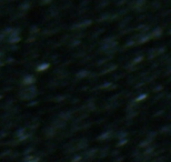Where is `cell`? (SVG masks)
Listing matches in <instances>:
<instances>
[{"label":"cell","instance_id":"9","mask_svg":"<svg viewBox=\"0 0 171 162\" xmlns=\"http://www.w3.org/2000/svg\"><path fill=\"white\" fill-rule=\"evenodd\" d=\"M149 35H150V38H151V40L152 39H158V38H160L162 36V33H163V30L162 28L160 27H157V28H153L151 31H148Z\"/></svg>","mask_w":171,"mask_h":162},{"label":"cell","instance_id":"19","mask_svg":"<svg viewBox=\"0 0 171 162\" xmlns=\"http://www.w3.org/2000/svg\"><path fill=\"white\" fill-rule=\"evenodd\" d=\"M0 58H2V52L0 51Z\"/></svg>","mask_w":171,"mask_h":162},{"label":"cell","instance_id":"16","mask_svg":"<svg viewBox=\"0 0 171 162\" xmlns=\"http://www.w3.org/2000/svg\"><path fill=\"white\" fill-rule=\"evenodd\" d=\"M160 133H165V134L171 133V125H166V127L161 128V130H160Z\"/></svg>","mask_w":171,"mask_h":162},{"label":"cell","instance_id":"10","mask_svg":"<svg viewBox=\"0 0 171 162\" xmlns=\"http://www.w3.org/2000/svg\"><path fill=\"white\" fill-rule=\"evenodd\" d=\"M112 135H113V131H112V130H107V131H105L103 133L100 134L97 139L99 140V141H106V140L111 139Z\"/></svg>","mask_w":171,"mask_h":162},{"label":"cell","instance_id":"11","mask_svg":"<svg viewBox=\"0 0 171 162\" xmlns=\"http://www.w3.org/2000/svg\"><path fill=\"white\" fill-rule=\"evenodd\" d=\"M144 60V56H136L134 57V59H132V60L130 61V63H128V68H131V67H136L137 65H139L141 61Z\"/></svg>","mask_w":171,"mask_h":162},{"label":"cell","instance_id":"14","mask_svg":"<svg viewBox=\"0 0 171 162\" xmlns=\"http://www.w3.org/2000/svg\"><path fill=\"white\" fill-rule=\"evenodd\" d=\"M161 1L160 0H153L152 2H151V5H150V7H151V9L153 10H159L160 8H161Z\"/></svg>","mask_w":171,"mask_h":162},{"label":"cell","instance_id":"3","mask_svg":"<svg viewBox=\"0 0 171 162\" xmlns=\"http://www.w3.org/2000/svg\"><path fill=\"white\" fill-rule=\"evenodd\" d=\"M39 91L36 84L31 86H21L18 91V98L22 101H33L38 97Z\"/></svg>","mask_w":171,"mask_h":162},{"label":"cell","instance_id":"7","mask_svg":"<svg viewBox=\"0 0 171 162\" xmlns=\"http://www.w3.org/2000/svg\"><path fill=\"white\" fill-rule=\"evenodd\" d=\"M45 135H46V138H48V139H52V138H55L56 135L58 134V131L52 127V125H48L46 129H45Z\"/></svg>","mask_w":171,"mask_h":162},{"label":"cell","instance_id":"2","mask_svg":"<svg viewBox=\"0 0 171 162\" xmlns=\"http://www.w3.org/2000/svg\"><path fill=\"white\" fill-rule=\"evenodd\" d=\"M118 50V40L115 36H109L102 39L99 47V52L105 56H112Z\"/></svg>","mask_w":171,"mask_h":162},{"label":"cell","instance_id":"20","mask_svg":"<svg viewBox=\"0 0 171 162\" xmlns=\"http://www.w3.org/2000/svg\"><path fill=\"white\" fill-rule=\"evenodd\" d=\"M169 35H171V29L169 30Z\"/></svg>","mask_w":171,"mask_h":162},{"label":"cell","instance_id":"5","mask_svg":"<svg viewBox=\"0 0 171 162\" xmlns=\"http://www.w3.org/2000/svg\"><path fill=\"white\" fill-rule=\"evenodd\" d=\"M130 6H131V8L133 10H136V11L142 12L144 7L147 6V0H133Z\"/></svg>","mask_w":171,"mask_h":162},{"label":"cell","instance_id":"15","mask_svg":"<svg viewBox=\"0 0 171 162\" xmlns=\"http://www.w3.org/2000/svg\"><path fill=\"white\" fill-rule=\"evenodd\" d=\"M156 57H158L156 48H153V49H150V50L148 51V59H149V60H152V59H154Z\"/></svg>","mask_w":171,"mask_h":162},{"label":"cell","instance_id":"1","mask_svg":"<svg viewBox=\"0 0 171 162\" xmlns=\"http://www.w3.org/2000/svg\"><path fill=\"white\" fill-rule=\"evenodd\" d=\"M21 41V32L18 28L8 27L0 31V42L9 46H16Z\"/></svg>","mask_w":171,"mask_h":162},{"label":"cell","instance_id":"8","mask_svg":"<svg viewBox=\"0 0 171 162\" xmlns=\"http://www.w3.org/2000/svg\"><path fill=\"white\" fill-rule=\"evenodd\" d=\"M92 24V21L91 20H84V21H80L79 23H77V24H74L72 26V29L74 30H81V29H86L88 28V27H90Z\"/></svg>","mask_w":171,"mask_h":162},{"label":"cell","instance_id":"17","mask_svg":"<svg viewBox=\"0 0 171 162\" xmlns=\"http://www.w3.org/2000/svg\"><path fill=\"white\" fill-rule=\"evenodd\" d=\"M47 68H49V63H42L41 66H38L37 70L38 71H43V70H46Z\"/></svg>","mask_w":171,"mask_h":162},{"label":"cell","instance_id":"4","mask_svg":"<svg viewBox=\"0 0 171 162\" xmlns=\"http://www.w3.org/2000/svg\"><path fill=\"white\" fill-rule=\"evenodd\" d=\"M88 147V141L86 139H79L77 141H74L72 143H70L69 150L71 153H76L78 151H81L83 149H86Z\"/></svg>","mask_w":171,"mask_h":162},{"label":"cell","instance_id":"12","mask_svg":"<svg viewBox=\"0 0 171 162\" xmlns=\"http://www.w3.org/2000/svg\"><path fill=\"white\" fill-rule=\"evenodd\" d=\"M89 76H90V72H89L88 70H80L78 71V73L76 74V77L78 79H84V78H88Z\"/></svg>","mask_w":171,"mask_h":162},{"label":"cell","instance_id":"6","mask_svg":"<svg viewBox=\"0 0 171 162\" xmlns=\"http://www.w3.org/2000/svg\"><path fill=\"white\" fill-rule=\"evenodd\" d=\"M37 79L33 74H26L23 76L21 80H20V86H31V84H36Z\"/></svg>","mask_w":171,"mask_h":162},{"label":"cell","instance_id":"18","mask_svg":"<svg viewBox=\"0 0 171 162\" xmlns=\"http://www.w3.org/2000/svg\"><path fill=\"white\" fill-rule=\"evenodd\" d=\"M153 90H154V92H160L162 90V86H158L157 88H154Z\"/></svg>","mask_w":171,"mask_h":162},{"label":"cell","instance_id":"13","mask_svg":"<svg viewBox=\"0 0 171 162\" xmlns=\"http://www.w3.org/2000/svg\"><path fill=\"white\" fill-rule=\"evenodd\" d=\"M147 98H148V94H147V93H141V94H139L138 97L134 98L132 102L137 104V103H139V102H142L144 100H147Z\"/></svg>","mask_w":171,"mask_h":162}]
</instances>
